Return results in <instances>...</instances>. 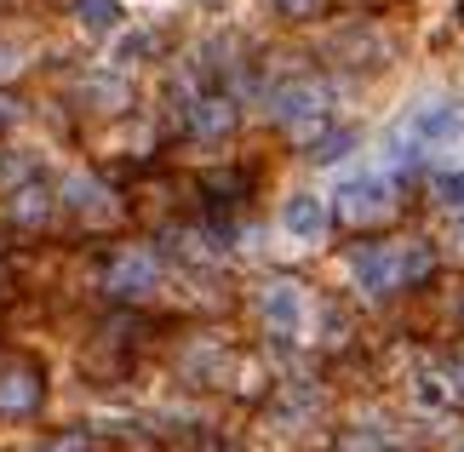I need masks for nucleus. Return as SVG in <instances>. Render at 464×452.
Here are the masks:
<instances>
[{"label": "nucleus", "mask_w": 464, "mask_h": 452, "mask_svg": "<svg viewBox=\"0 0 464 452\" xmlns=\"http://www.w3.org/2000/svg\"><path fill=\"white\" fill-rule=\"evenodd\" d=\"M338 195V212H344L350 224H379L396 212V178H390L384 167H355L333 184Z\"/></svg>", "instance_id": "f257e3e1"}, {"label": "nucleus", "mask_w": 464, "mask_h": 452, "mask_svg": "<svg viewBox=\"0 0 464 452\" xmlns=\"http://www.w3.org/2000/svg\"><path fill=\"white\" fill-rule=\"evenodd\" d=\"M258 321H264V332L281 338V343H298L310 332V293L298 281H264L258 286Z\"/></svg>", "instance_id": "f03ea898"}, {"label": "nucleus", "mask_w": 464, "mask_h": 452, "mask_svg": "<svg viewBox=\"0 0 464 452\" xmlns=\"http://www.w3.org/2000/svg\"><path fill=\"white\" fill-rule=\"evenodd\" d=\"M276 229L287 235V246L315 252L321 241H327V229H333V207L321 201L315 189H287L281 195V212H276Z\"/></svg>", "instance_id": "7ed1b4c3"}, {"label": "nucleus", "mask_w": 464, "mask_h": 452, "mask_svg": "<svg viewBox=\"0 0 464 452\" xmlns=\"http://www.w3.org/2000/svg\"><path fill=\"white\" fill-rule=\"evenodd\" d=\"M344 275L362 298H384L401 286V246H355L344 258Z\"/></svg>", "instance_id": "20e7f679"}, {"label": "nucleus", "mask_w": 464, "mask_h": 452, "mask_svg": "<svg viewBox=\"0 0 464 452\" xmlns=\"http://www.w3.org/2000/svg\"><path fill=\"white\" fill-rule=\"evenodd\" d=\"M276 120L287 126L293 138H315V126L327 120V92L315 81H293L276 92Z\"/></svg>", "instance_id": "39448f33"}, {"label": "nucleus", "mask_w": 464, "mask_h": 452, "mask_svg": "<svg viewBox=\"0 0 464 452\" xmlns=\"http://www.w3.org/2000/svg\"><path fill=\"white\" fill-rule=\"evenodd\" d=\"M155 281H160V264L150 246H132L110 264V293H121V298H144V293H155Z\"/></svg>", "instance_id": "423d86ee"}, {"label": "nucleus", "mask_w": 464, "mask_h": 452, "mask_svg": "<svg viewBox=\"0 0 464 452\" xmlns=\"http://www.w3.org/2000/svg\"><path fill=\"white\" fill-rule=\"evenodd\" d=\"M63 207L86 212V218H110V212H115V195H103V184H98V178H86V172H69V178H63Z\"/></svg>", "instance_id": "0eeeda50"}, {"label": "nucleus", "mask_w": 464, "mask_h": 452, "mask_svg": "<svg viewBox=\"0 0 464 452\" xmlns=\"http://www.w3.org/2000/svg\"><path fill=\"white\" fill-rule=\"evenodd\" d=\"M75 24L86 34H98V41H110L121 29V0H75Z\"/></svg>", "instance_id": "6e6552de"}, {"label": "nucleus", "mask_w": 464, "mask_h": 452, "mask_svg": "<svg viewBox=\"0 0 464 452\" xmlns=\"http://www.w3.org/2000/svg\"><path fill=\"white\" fill-rule=\"evenodd\" d=\"M34 407V378L29 372H6L0 378V412H29Z\"/></svg>", "instance_id": "1a4fd4ad"}, {"label": "nucleus", "mask_w": 464, "mask_h": 452, "mask_svg": "<svg viewBox=\"0 0 464 452\" xmlns=\"http://www.w3.org/2000/svg\"><path fill=\"white\" fill-rule=\"evenodd\" d=\"M436 269V252L424 246V241H401V286H413V281H424Z\"/></svg>", "instance_id": "9d476101"}, {"label": "nucleus", "mask_w": 464, "mask_h": 452, "mask_svg": "<svg viewBox=\"0 0 464 452\" xmlns=\"http://www.w3.org/2000/svg\"><path fill=\"white\" fill-rule=\"evenodd\" d=\"M189 126H195V132H201V138H218L224 126H229V110H224L218 98H207V103H195V115H189Z\"/></svg>", "instance_id": "9b49d317"}, {"label": "nucleus", "mask_w": 464, "mask_h": 452, "mask_svg": "<svg viewBox=\"0 0 464 452\" xmlns=\"http://www.w3.org/2000/svg\"><path fill=\"white\" fill-rule=\"evenodd\" d=\"M413 401L430 407V412L448 407V378H441V372H419V378H413Z\"/></svg>", "instance_id": "f8f14e48"}, {"label": "nucleus", "mask_w": 464, "mask_h": 452, "mask_svg": "<svg viewBox=\"0 0 464 452\" xmlns=\"http://www.w3.org/2000/svg\"><path fill=\"white\" fill-rule=\"evenodd\" d=\"M430 189H436V201H441V207L464 212V172H436V178H430Z\"/></svg>", "instance_id": "ddd939ff"}, {"label": "nucleus", "mask_w": 464, "mask_h": 452, "mask_svg": "<svg viewBox=\"0 0 464 452\" xmlns=\"http://www.w3.org/2000/svg\"><path fill=\"white\" fill-rule=\"evenodd\" d=\"M315 6H321V0H276V12H281V17H310Z\"/></svg>", "instance_id": "4468645a"}]
</instances>
